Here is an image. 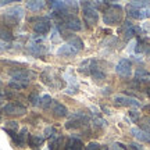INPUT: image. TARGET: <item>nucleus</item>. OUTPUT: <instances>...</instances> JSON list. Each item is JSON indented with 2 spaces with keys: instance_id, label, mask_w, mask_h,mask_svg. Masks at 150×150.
<instances>
[{
  "instance_id": "0eeeda50",
  "label": "nucleus",
  "mask_w": 150,
  "mask_h": 150,
  "mask_svg": "<svg viewBox=\"0 0 150 150\" xmlns=\"http://www.w3.org/2000/svg\"><path fill=\"white\" fill-rule=\"evenodd\" d=\"M10 76L11 79L16 81V82H21V83L29 85V82L36 78V72H33L31 70H16V71H11Z\"/></svg>"
},
{
  "instance_id": "a19ab883",
  "label": "nucleus",
  "mask_w": 150,
  "mask_h": 150,
  "mask_svg": "<svg viewBox=\"0 0 150 150\" xmlns=\"http://www.w3.org/2000/svg\"><path fill=\"white\" fill-rule=\"evenodd\" d=\"M11 3V0H0V7H4V6H8Z\"/></svg>"
},
{
  "instance_id": "f3484780",
  "label": "nucleus",
  "mask_w": 150,
  "mask_h": 150,
  "mask_svg": "<svg viewBox=\"0 0 150 150\" xmlns=\"http://www.w3.org/2000/svg\"><path fill=\"white\" fill-rule=\"evenodd\" d=\"M52 111H53L56 117H67L68 115L67 107L64 104H61L60 102H57V100H53V103H52Z\"/></svg>"
},
{
  "instance_id": "393cba45",
  "label": "nucleus",
  "mask_w": 150,
  "mask_h": 150,
  "mask_svg": "<svg viewBox=\"0 0 150 150\" xmlns=\"http://www.w3.org/2000/svg\"><path fill=\"white\" fill-rule=\"evenodd\" d=\"M45 6H46V3H45V1H39V0H35V1H27V7L31 11L42 10Z\"/></svg>"
},
{
  "instance_id": "a18cd8bd",
  "label": "nucleus",
  "mask_w": 150,
  "mask_h": 150,
  "mask_svg": "<svg viewBox=\"0 0 150 150\" xmlns=\"http://www.w3.org/2000/svg\"><path fill=\"white\" fill-rule=\"evenodd\" d=\"M103 93H104V95H110V88H106V89H104V92H103Z\"/></svg>"
},
{
  "instance_id": "37998d69",
  "label": "nucleus",
  "mask_w": 150,
  "mask_h": 150,
  "mask_svg": "<svg viewBox=\"0 0 150 150\" xmlns=\"http://www.w3.org/2000/svg\"><path fill=\"white\" fill-rule=\"evenodd\" d=\"M102 110H103L104 112H106V114H110V110H108L107 107H104V106H102Z\"/></svg>"
},
{
  "instance_id": "de8ad7c7",
  "label": "nucleus",
  "mask_w": 150,
  "mask_h": 150,
  "mask_svg": "<svg viewBox=\"0 0 150 150\" xmlns=\"http://www.w3.org/2000/svg\"><path fill=\"white\" fill-rule=\"evenodd\" d=\"M0 83H1V79H0Z\"/></svg>"
},
{
  "instance_id": "9d476101",
  "label": "nucleus",
  "mask_w": 150,
  "mask_h": 150,
  "mask_svg": "<svg viewBox=\"0 0 150 150\" xmlns=\"http://www.w3.org/2000/svg\"><path fill=\"white\" fill-rule=\"evenodd\" d=\"M112 100H114V104L117 107H140L139 100L132 96H128V95H117V96H114Z\"/></svg>"
},
{
  "instance_id": "2f4dec72",
  "label": "nucleus",
  "mask_w": 150,
  "mask_h": 150,
  "mask_svg": "<svg viewBox=\"0 0 150 150\" xmlns=\"http://www.w3.org/2000/svg\"><path fill=\"white\" fill-rule=\"evenodd\" d=\"M13 35H11L10 31H7V29H0V40H3V42H10L13 40Z\"/></svg>"
},
{
  "instance_id": "6ab92c4d",
  "label": "nucleus",
  "mask_w": 150,
  "mask_h": 150,
  "mask_svg": "<svg viewBox=\"0 0 150 150\" xmlns=\"http://www.w3.org/2000/svg\"><path fill=\"white\" fill-rule=\"evenodd\" d=\"M131 134L134 135L135 138L140 142H146V143H150V134L143 131L142 128H132L131 129Z\"/></svg>"
},
{
  "instance_id": "f8f14e48",
  "label": "nucleus",
  "mask_w": 150,
  "mask_h": 150,
  "mask_svg": "<svg viewBox=\"0 0 150 150\" xmlns=\"http://www.w3.org/2000/svg\"><path fill=\"white\" fill-rule=\"evenodd\" d=\"M1 111L7 114V115H25L27 114V107L22 106L20 103H7L6 106H3Z\"/></svg>"
},
{
  "instance_id": "f257e3e1",
  "label": "nucleus",
  "mask_w": 150,
  "mask_h": 150,
  "mask_svg": "<svg viewBox=\"0 0 150 150\" xmlns=\"http://www.w3.org/2000/svg\"><path fill=\"white\" fill-rule=\"evenodd\" d=\"M45 40H46L45 36L32 35L27 45V53L33 56V57H38V59L43 57L45 54L47 53V46L45 45Z\"/></svg>"
},
{
  "instance_id": "ea45409f",
  "label": "nucleus",
  "mask_w": 150,
  "mask_h": 150,
  "mask_svg": "<svg viewBox=\"0 0 150 150\" xmlns=\"http://www.w3.org/2000/svg\"><path fill=\"white\" fill-rule=\"evenodd\" d=\"M112 147H114V150H125V146L121 145V143H114Z\"/></svg>"
},
{
  "instance_id": "20e7f679",
  "label": "nucleus",
  "mask_w": 150,
  "mask_h": 150,
  "mask_svg": "<svg viewBox=\"0 0 150 150\" xmlns=\"http://www.w3.org/2000/svg\"><path fill=\"white\" fill-rule=\"evenodd\" d=\"M103 1H99V3H93V1H82L81 6H82V10H83V18L85 21L89 24V25H96L97 21H99V11H97V7L102 6Z\"/></svg>"
},
{
  "instance_id": "72a5a7b5",
  "label": "nucleus",
  "mask_w": 150,
  "mask_h": 150,
  "mask_svg": "<svg viewBox=\"0 0 150 150\" xmlns=\"http://www.w3.org/2000/svg\"><path fill=\"white\" fill-rule=\"evenodd\" d=\"M128 4L135 8H145V7H150V1H131Z\"/></svg>"
},
{
  "instance_id": "b1692460",
  "label": "nucleus",
  "mask_w": 150,
  "mask_h": 150,
  "mask_svg": "<svg viewBox=\"0 0 150 150\" xmlns=\"http://www.w3.org/2000/svg\"><path fill=\"white\" fill-rule=\"evenodd\" d=\"M67 43L70 45V46H72V47L79 53L81 50L83 49V42H82V39L81 38H78V36H71V38H68V40H67Z\"/></svg>"
},
{
  "instance_id": "aec40b11",
  "label": "nucleus",
  "mask_w": 150,
  "mask_h": 150,
  "mask_svg": "<svg viewBox=\"0 0 150 150\" xmlns=\"http://www.w3.org/2000/svg\"><path fill=\"white\" fill-rule=\"evenodd\" d=\"M67 150H85L83 149V142L78 136H71L67 142Z\"/></svg>"
},
{
  "instance_id": "412c9836",
  "label": "nucleus",
  "mask_w": 150,
  "mask_h": 150,
  "mask_svg": "<svg viewBox=\"0 0 150 150\" xmlns=\"http://www.w3.org/2000/svg\"><path fill=\"white\" fill-rule=\"evenodd\" d=\"M57 54H59V56H63V57H72V56H75V54H78V52H76L72 46H70L68 43H64L63 46H60L59 47Z\"/></svg>"
},
{
  "instance_id": "7c9ffc66",
  "label": "nucleus",
  "mask_w": 150,
  "mask_h": 150,
  "mask_svg": "<svg viewBox=\"0 0 150 150\" xmlns=\"http://www.w3.org/2000/svg\"><path fill=\"white\" fill-rule=\"evenodd\" d=\"M8 88L14 89V91H22V89H27L28 85L27 83H21V82H16V81H10L8 82Z\"/></svg>"
},
{
  "instance_id": "4468645a",
  "label": "nucleus",
  "mask_w": 150,
  "mask_h": 150,
  "mask_svg": "<svg viewBox=\"0 0 150 150\" xmlns=\"http://www.w3.org/2000/svg\"><path fill=\"white\" fill-rule=\"evenodd\" d=\"M127 13L131 18L135 20H145L150 17V7H145V8H135L131 7L129 4H127Z\"/></svg>"
},
{
  "instance_id": "2eb2a0df",
  "label": "nucleus",
  "mask_w": 150,
  "mask_h": 150,
  "mask_svg": "<svg viewBox=\"0 0 150 150\" xmlns=\"http://www.w3.org/2000/svg\"><path fill=\"white\" fill-rule=\"evenodd\" d=\"M91 76L96 81V82L97 81H104L106 79V72L102 70V67H100V64H99V61H96V60H93V63H92Z\"/></svg>"
},
{
  "instance_id": "f704fd0d",
  "label": "nucleus",
  "mask_w": 150,
  "mask_h": 150,
  "mask_svg": "<svg viewBox=\"0 0 150 150\" xmlns=\"http://www.w3.org/2000/svg\"><path fill=\"white\" fill-rule=\"evenodd\" d=\"M142 129L150 134V117H146L142 120Z\"/></svg>"
},
{
  "instance_id": "79ce46f5",
  "label": "nucleus",
  "mask_w": 150,
  "mask_h": 150,
  "mask_svg": "<svg viewBox=\"0 0 150 150\" xmlns=\"http://www.w3.org/2000/svg\"><path fill=\"white\" fill-rule=\"evenodd\" d=\"M4 99H6V93L3 91H0V103L4 102Z\"/></svg>"
},
{
  "instance_id": "423d86ee",
  "label": "nucleus",
  "mask_w": 150,
  "mask_h": 150,
  "mask_svg": "<svg viewBox=\"0 0 150 150\" xmlns=\"http://www.w3.org/2000/svg\"><path fill=\"white\" fill-rule=\"evenodd\" d=\"M40 78H42L43 83H46L47 86L53 88V89H60L61 88V79L59 78L57 71L53 70V68H46L40 74Z\"/></svg>"
},
{
  "instance_id": "5701e85b",
  "label": "nucleus",
  "mask_w": 150,
  "mask_h": 150,
  "mask_svg": "<svg viewBox=\"0 0 150 150\" xmlns=\"http://www.w3.org/2000/svg\"><path fill=\"white\" fill-rule=\"evenodd\" d=\"M92 63H93V59L83 60V61L79 64V67H78V71H79L81 74H83V75H91Z\"/></svg>"
},
{
  "instance_id": "39448f33",
  "label": "nucleus",
  "mask_w": 150,
  "mask_h": 150,
  "mask_svg": "<svg viewBox=\"0 0 150 150\" xmlns=\"http://www.w3.org/2000/svg\"><path fill=\"white\" fill-rule=\"evenodd\" d=\"M89 122V117L86 115V112L83 111H76L70 114V118L65 124V128L67 129H78L81 127H83Z\"/></svg>"
},
{
  "instance_id": "58836bf2",
  "label": "nucleus",
  "mask_w": 150,
  "mask_h": 150,
  "mask_svg": "<svg viewBox=\"0 0 150 150\" xmlns=\"http://www.w3.org/2000/svg\"><path fill=\"white\" fill-rule=\"evenodd\" d=\"M140 28H142V31H143L145 33H150V22L149 21H147V22H143Z\"/></svg>"
},
{
  "instance_id": "09e8293b",
  "label": "nucleus",
  "mask_w": 150,
  "mask_h": 150,
  "mask_svg": "<svg viewBox=\"0 0 150 150\" xmlns=\"http://www.w3.org/2000/svg\"><path fill=\"white\" fill-rule=\"evenodd\" d=\"M149 56H150V53H149Z\"/></svg>"
},
{
  "instance_id": "c9c22d12",
  "label": "nucleus",
  "mask_w": 150,
  "mask_h": 150,
  "mask_svg": "<svg viewBox=\"0 0 150 150\" xmlns=\"http://www.w3.org/2000/svg\"><path fill=\"white\" fill-rule=\"evenodd\" d=\"M139 117H140V114L138 110H131V111H129V118H131L132 122H136V121L139 120Z\"/></svg>"
},
{
  "instance_id": "473e14b6",
  "label": "nucleus",
  "mask_w": 150,
  "mask_h": 150,
  "mask_svg": "<svg viewBox=\"0 0 150 150\" xmlns=\"http://www.w3.org/2000/svg\"><path fill=\"white\" fill-rule=\"evenodd\" d=\"M29 103L35 107H40V96L38 93H31L29 95Z\"/></svg>"
},
{
  "instance_id": "4be33fe9",
  "label": "nucleus",
  "mask_w": 150,
  "mask_h": 150,
  "mask_svg": "<svg viewBox=\"0 0 150 150\" xmlns=\"http://www.w3.org/2000/svg\"><path fill=\"white\" fill-rule=\"evenodd\" d=\"M135 81L136 82H150V72L145 68H138L135 71Z\"/></svg>"
},
{
  "instance_id": "c756f323",
  "label": "nucleus",
  "mask_w": 150,
  "mask_h": 150,
  "mask_svg": "<svg viewBox=\"0 0 150 150\" xmlns=\"http://www.w3.org/2000/svg\"><path fill=\"white\" fill-rule=\"evenodd\" d=\"M57 136V131L54 127H47V128L45 129V139H54Z\"/></svg>"
},
{
  "instance_id": "6e6552de",
  "label": "nucleus",
  "mask_w": 150,
  "mask_h": 150,
  "mask_svg": "<svg viewBox=\"0 0 150 150\" xmlns=\"http://www.w3.org/2000/svg\"><path fill=\"white\" fill-rule=\"evenodd\" d=\"M31 21H35V24H33V31H35V33L36 35H40V36H45L46 33L52 29V22H50V18L49 17H39V18H36V20H29V22Z\"/></svg>"
},
{
  "instance_id": "1a4fd4ad",
  "label": "nucleus",
  "mask_w": 150,
  "mask_h": 150,
  "mask_svg": "<svg viewBox=\"0 0 150 150\" xmlns=\"http://www.w3.org/2000/svg\"><path fill=\"white\" fill-rule=\"evenodd\" d=\"M63 79L67 82V88H65V93L67 95H76L78 91H79V83H78V81H76V76L75 74L72 72V70H68L67 72H64L63 75Z\"/></svg>"
},
{
  "instance_id": "ddd939ff",
  "label": "nucleus",
  "mask_w": 150,
  "mask_h": 150,
  "mask_svg": "<svg viewBox=\"0 0 150 150\" xmlns=\"http://www.w3.org/2000/svg\"><path fill=\"white\" fill-rule=\"evenodd\" d=\"M115 72L122 78H129L132 75V63L128 59H121L115 65Z\"/></svg>"
},
{
  "instance_id": "bb28decb",
  "label": "nucleus",
  "mask_w": 150,
  "mask_h": 150,
  "mask_svg": "<svg viewBox=\"0 0 150 150\" xmlns=\"http://www.w3.org/2000/svg\"><path fill=\"white\" fill-rule=\"evenodd\" d=\"M52 103H53V99L49 96V95H43V96H40V107L42 108H49L52 107Z\"/></svg>"
},
{
  "instance_id": "dca6fc26",
  "label": "nucleus",
  "mask_w": 150,
  "mask_h": 150,
  "mask_svg": "<svg viewBox=\"0 0 150 150\" xmlns=\"http://www.w3.org/2000/svg\"><path fill=\"white\" fill-rule=\"evenodd\" d=\"M28 138H29V135H28V129L22 128L21 131L16 135V138L13 139V142H14L18 147H27L28 146Z\"/></svg>"
},
{
  "instance_id": "c03bdc74",
  "label": "nucleus",
  "mask_w": 150,
  "mask_h": 150,
  "mask_svg": "<svg viewBox=\"0 0 150 150\" xmlns=\"http://www.w3.org/2000/svg\"><path fill=\"white\" fill-rule=\"evenodd\" d=\"M146 95H147V97L150 99V85L147 86V88H146Z\"/></svg>"
},
{
  "instance_id": "4c0bfd02",
  "label": "nucleus",
  "mask_w": 150,
  "mask_h": 150,
  "mask_svg": "<svg viewBox=\"0 0 150 150\" xmlns=\"http://www.w3.org/2000/svg\"><path fill=\"white\" fill-rule=\"evenodd\" d=\"M129 150H143V147H142L139 143L132 142V143H129Z\"/></svg>"
},
{
  "instance_id": "e433bc0d",
  "label": "nucleus",
  "mask_w": 150,
  "mask_h": 150,
  "mask_svg": "<svg viewBox=\"0 0 150 150\" xmlns=\"http://www.w3.org/2000/svg\"><path fill=\"white\" fill-rule=\"evenodd\" d=\"M8 49H11L10 43H7V42H3V40H0V53H1V52H6V50H8Z\"/></svg>"
},
{
  "instance_id": "9b49d317",
  "label": "nucleus",
  "mask_w": 150,
  "mask_h": 150,
  "mask_svg": "<svg viewBox=\"0 0 150 150\" xmlns=\"http://www.w3.org/2000/svg\"><path fill=\"white\" fill-rule=\"evenodd\" d=\"M63 24L67 29L70 31H82L83 29V25H82V21L76 17V14H68V16L63 17Z\"/></svg>"
},
{
  "instance_id": "a211bd4d",
  "label": "nucleus",
  "mask_w": 150,
  "mask_h": 150,
  "mask_svg": "<svg viewBox=\"0 0 150 150\" xmlns=\"http://www.w3.org/2000/svg\"><path fill=\"white\" fill-rule=\"evenodd\" d=\"M45 136L42 135H29L28 138V146H31L32 149L38 150L39 147H42L43 143H45Z\"/></svg>"
},
{
  "instance_id": "f03ea898",
  "label": "nucleus",
  "mask_w": 150,
  "mask_h": 150,
  "mask_svg": "<svg viewBox=\"0 0 150 150\" xmlns=\"http://www.w3.org/2000/svg\"><path fill=\"white\" fill-rule=\"evenodd\" d=\"M122 17H124V10L120 4H110L104 10L103 14V21L106 25H118L122 22Z\"/></svg>"
},
{
  "instance_id": "cd10ccee",
  "label": "nucleus",
  "mask_w": 150,
  "mask_h": 150,
  "mask_svg": "<svg viewBox=\"0 0 150 150\" xmlns=\"http://www.w3.org/2000/svg\"><path fill=\"white\" fill-rule=\"evenodd\" d=\"M85 150H107V146L100 145V143H97V142H91V143L86 145Z\"/></svg>"
},
{
  "instance_id": "7ed1b4c3",
  "label": "nucleus",
  "mask_w": 150,
  "mask_h": 150,
  "mask_svg": "<svg viewBox=\"0 0 150 150\" xmlns=\"http://www.w3.org/2000/svg\"><path fill=\"white\" fill-rule=\"evenodd\" d=\"M25 13H24V8L21 6H13L8 10H6L3 14H1V20L8 27H16L17 24H20L21 20L24 18Z\"/></svg>"
},
{
  "instance_id": "c85d7f7f",
  "label": "nucleus",
  "mask_w": 150,
  "mask_h": 150,
  "mask_svg": "<svg viewBox=\"0 0 150 150\" xmlns=\"http://www.w3.org/2000/svg\"><path fill=\"white\" fill-rule=\"evenodd\" d=\"M61 40V31L57 25L53 27V32H52V42L53 43H59Z\"/></svg>"
},
{
  "instance_id": "49530a36",
  "label": "nucleus",
  "mask_w": 150,
  "mask_h": 150,
  "mask_svg": "<svg viewBox=\"0 0 150 150\" xmlns=\"http://www.w3.org/2000/svg\"><path fill=\"white\" fill-rule=\"evenodd\" d=\"M145 108H146V110H150V106H146Z\"/></svg>"
},
{
  "instance_id": "a878e982",
  "label": "nucleus",
  "mask_w": 150,
  "mask_h": 150,
  "mask_svg": "<svg viewBox=\"0 0 150 150\" xmlns=\"http://www.w3.org/2000/svg\"><path fill=\"white\" fill-rule=\"evenodd\" d=\"M92 124H93V127L97 129L106 128V125H107L106 120H103L100 115H93V117H92Z\"/></svg>"
}]
</instances>
